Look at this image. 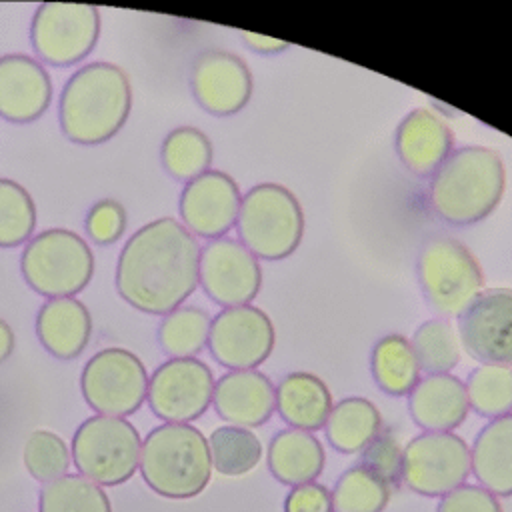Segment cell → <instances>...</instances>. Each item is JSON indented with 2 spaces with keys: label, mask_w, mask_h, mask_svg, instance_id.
I'll return each instance as SVG.
<instances>
[{
  "label": "cell",
  "mask_w": 512,
  "mask_h": 512,
  "mask_svg": "<svg viewBox=\"0 0 512 512\" xmlns=\"http://www.w3.org/2000/svg\"><path fill=\"white\" fill-rule=\"evenodd\" d=\"M52 100L48 70L28 54L0 56V116L26 124L40 118Z\"/></svg>",
  "instance_id": "obj_18"
},
{
  "label": "cell",
  "mask_w": 512,
  "mask_h": 512,
  "mask_svg": "<svg viewBox=\"0 0 512 512\" xmlns=\"http://www.w3.org/2000/svg\"><path fill=\"white\" fill-rule=\"evenodd\" d=\"M274 342L270 316L252 304L224 308L212 318L208 350L224 368L254 370L272 354Z\"/></svg>",
  "instance_id": "obj_13"
},
{
  "label": "cell",
  "mask_w": 512,
  "mask_h": 512,
  "mask_svg": "<svg viewBox=\"0 0 512 512\" xmlns=\"http://www.w3.org/2000/svg\"><path fill=\"white\" fill-rule=\"evenodd\" d=\"M36 336L56 358H76L90 342L92 318L76 298H50L36 314Z\"/></svg>",
  "instance_id": "obj_22"
},
{
  "label": "cell",
  "mask_w": 512,
  "mask_h": 512,
  "mask_svg": "<svg viewBox=\"0 0 512 512\" xmlns=\"http://www.w3.org/2000/svg\"><path fill=\"white\" fill-rule=\"evenodd\" d=\"M242 40L254 50V52H260V54H276L280 50H286L290 44L284 42V40H278V38H270V36H262V34H256V32H246L242 30L240 32Z\"/></svg>",
  "instance_id": "obj_41"
},
{
  "label": "cell",
  "mask_w": 512,
  "mask_h": 512,
  "mask_svg": "<svg viewBox=\"0 0 512 512\" xmlns=\"http://www.w3.org/2000/svg\"><path fill=\"white\" fill-rule=\"evenodd\" d=\"M284 512H334L332 492L316 482L294 486L284 500Z\"/></svg>",
  "instance_id": "obj_40"
},
{
  "label": "cell",
  "mask_w": 512,
  "mask_h": 512,
  "mask_svg": "<svg viewBox=\"0 0 512 512\" xmlns=\"http://www.w3.org/2000/svg\"><path fill=\"white\" fill-rule=\"evenodd\" d=\"M464 386L476 414L492 420L512 414V366L480 364L468 374Z\"/></svg>",
  "instance_id": "obj_32"
},
{
  "label": "cell",
  "mask_w": 512,
  "mask_h": 512,
  "mask_svg": "<svg viewBox=\"0 0 512 512\" xmlns=\"http://www.w3.org/2000/svg\"><path fill=\"white\" fill-rule=\"evenodd\" d=\"M370 368L378 388L390 396L410 394L422 372L410 340L402 334L382 336L374 344Z\"/></svg>",
  "instance_id": "obj_27"
},
{
  "label": "cell",
  "mask_w": 512,
  "mask_h": 512,
  "mask_svg": "<svg viewBox=\"0 0 512 512\" xmlns=\"http://www.w3.org/2000/svg\"><path fill=\"white\" fill-rule=\"evenodd\" d=\"M506 188V170L500 154L484 146L452 150L430 180L432 210L452 226H470L484 220L500 202Z\"/></svg>",
  "instance_id": "obj_3"
},
{
  "label": "cell",
  "mask_w": 512,
  "mask_h": 512,
  "mask_svg": "<svg viewBox=\"0 0 512 512\" xmlns=\"http://www.w3.org/2000/svg\"><path fill=\"white\" fill-rule=\"evenodd\" d=\"M324 430L334 450L358 454L382 432V416L370 400L350 396L332 406Z\"/></svg>",
  "instance_id": "obj_26"
},
{
  "label": "cell",
  "mask_w": 512,
  "mask_h": 512,
  "mask_svg": "<svg viewBox=\"0 0 512 512\" xmlns=\"http://www.w3.org/2000/svg\"><path fill=\"white\" fill-rule=\"evenodd\" d=\"M212 468L222 476H244L254 470L262 458V444L258 436L240 426H220L210 438Z\"/></svg>",
  "instance_id": "obj_31"
},
{
  "label": "cell",
  "mask_w": 512,
  "mask_h": 512,
  "mask_svg": "<svg viewBox=\"0 0 512 512\" xmlns=\"http://www.w3.org/2000/svg\"><path fill=\"white\" fill-rule=\"evenodd\" d=\"M212 142L194 126H178L166 134L160 146L164 170L182 182H190L210 170Z\"/></svg>",
  "instance_id": "obj_28"
},
{
  "label": "cell",
  "mask_w": 512,
  "mask_h": 512,
  "mask_svg": "<svg viewBox=\"0 0 512 512\" xmlns=\"http://www.w3.org/2000/svg\"><path fill=\"white\" fill-rule=\"evenodd\" d=\"M458 338L474 360L512 366V290H484L458 316Z\"/></svg>",
  "instance_id": "obj_15"
},
{
  "label": "cell",
  "mask_w": 512,
  "mask_h": 512,
  "mask_svg": "<svg viewBox=\"0 0 512 512\" xmlns=\"http://www.w3.org/2000/svg\"><path fill=\"white\" fill-rule=\"evenodd\" d=\"M214 374L198 358H170L148 380V406L168 424H188L212 404Z\"/></svg>",
  "instance_id": "obj_12"
},
{
  "label": "cell",
  "mask_w": 512,
  "mask_h": 512,
  "mask_svg": "<svg viewBox=\"0 0 512 512\" xmlns=\"http://www.w3.org/2000/svg\"><path fill=\"white\" fill-rule=\"evenodd\" d=\"M240 202L242 196L234 178L220 170H208L186 182L178 210L182 224L194 236L216 240L236 226Z\"/></svg>",
  "instance_id": "obj_17"
},
{
  "label": "cell",
  "mask_w": 512,
  "mask_h": 512,
  "mask_svg": "<svg viewBox=\"0 0 512 512\" xmlns=\"http://www.w3.org/2000/svg\"><path fill=\"white\" fill-rule=\"evenodd\" d=\"M402 460L404 448L398 438L382 430L364 450H362V466L382 478L390 488L402 482Z\"/></svg>",
  "instance_id": "obj_37"
},
{
  "label": "cell",
  "mask_w": 512,
  "mask_h": 512,
  "mask_svg": "<svg viewBox=\"0 0 512 512\" xmlns=\"http://www.w3.org/2000/svg\"><path fill=\"white\" fill-rule=\"evenodd\" d=\"M236 230L240 242L256 258L282 260L300 246L304 214L288 188L262 182L242 196Z\"/></svg>",
  "instance_id": "obj_5"
},
{
  "label": "cell",
  "mask_w": 512,
  "mask_h": 512,
  "mask_svg": "<svg viewBox=\"0 0 512 512\" xmlns=\"http://www.w3.org/2000/svg\"><path fill=\"white\" fill-rule=\"evenodd\" d=\"M100 36V12L90 4L46 2L32 16L30 40L34 52L52 66H72L84 60Z\"/></svg>",
  "instance_id": "obj_10"
},
{
  "label": "cell",
  "mask_w": 512,
  "mask_h": 512,
  "mask_svg": "<svg viewBox=\"0 0 512 512\" xmlns=\"http://www.w3.org/2000/svg\"><path fill=\"white\" fill-rule=\"evenodd\" d=\"M198 284L206 296L224 308L250 304L262 286L258 258L228 236L210 240L200 250Z\"/></svg>",
  "instance_id": "obj_14"
},
{
  "label": "cell",
  "mask_w": 512,
  "mask_h": 512,
  "mask_svg": "<svg viewBox=\"0 0 512 512\" xmlns=\"http://www.w3.org/2000/svg\"><path fill=\"white\" fill-rule=\"evenodd\" d=\"M200 246L176 218L164 216L138 228L116 262V290L136 310L168 314L196 288Z\"/></svg>",
  "instance_id": "obj_1"
},
{
  "label": "cell",
  "mask_w": 512,
  "mask_h": 512,
  "mask_svg": "<svg viewBox=\"0 0 512 512\" xmlns=\"http://www.w3.org/2000/svg\"><path fill=\"white\" fill-rule=\"evenodd\" d=\"M408 410L424 432H452L468 412L466 386L452 374H430L408 394Z\"/></svg>",
  "instance_id": "obj_21"
},
{
  "label": "cell",
  "mask_w": 512,
  "mask_h": 512,
  "mask_svg": "<svg viewBox=\"0 0 512 512\" xmlns=\"http://www.w3.org/2000/svg\"><path fill=\"white\" fill-rule=\"evenodd\" d=\"M472 474L494 496H512V414L490 420L470 450Z\"/></svg>",
  "instance_id": "obj_24"
},
{
  "label": "cell",
  "mask_w": 512,
  "mask_h": 512,
  "mask_svg": "<svg viewBox=\"0 0 512 512\" xmlns=\"http://www.w3.org/2000/svg\"><path fill=\"white\" fill-rule=\"evenodd\" d=\"M138 468L152 492L170 500L194 498L212 478L208 438L192 424H160L144 438Z\"/></svg>",
  "instance_id": "obj_4"
},
{
  "label": "cell",
  "mask_w": 512,
  "mask_h": 512,
  "mask_svg": "<svg viewBox=\"0 0 512 512\" xmlns=\"http://www.w3.org/2000/svg\"><path fill=\"white\" fill-rule=\"evenodd\" d=\"M142 438L134 424L118 416H90L70 444L72 462L80 476L98 486H118L134 476L140 464Z\"/></svg>",
  "instance_id": "obj_8"
},
{
  "label": "cell",
  "mask_w": 512,
  "mask_h": 512,
  "mask_svg": "<svg viewBox=\"0 0 512 512\" xmlns=\"http://www.w3.org/2000/svg\"><path fill=\"white\" fill-rule=\"evenodd\" d=\"M416 272L426 300L444 316H460L484 292L476 256L452 236H430L420 246Z\"/></svg>",
  "instance_id": "obj_7"
},
{
  "label": "cell",
  "mask_w": 512,
  "mask_h": 512,
  "mask_svg": "<svg viewBox=\"0 0 512 512\" xmlns=\"http://www.w3.org/2000/svg\"><path fill=\"white\" fill-rule=\"evenodd\" d=\"M38 512H112L104 488L80 474H64L40 490Z\"/></svg>",
  "instance_id": "obj_30"
},
{
  "label": "cell",
  "mask_w": 512,
  "mask_h": 512,
  "mask_svg": "<svg viewBox=\"0 0 512 512\" xmlns=\"http://www.w3.org/2000/svg\"><path fill=\"white\" fill-rule=\"evenodd\" d=\"M268 470L288 486H302L314 482L326 464L322 442L312 434L296 428L280 430L268 444Z\"/></svg>",
  "instance_id": "obj_23"
},
{
  "label": "cell",
  "mask_w": 512,
  "mask_h": 512,
  "mask_svg": "<svg viewBox=\"0 0 512 512\" xmlns=\"http://www.w3.org/2000/svg\"><path fill=\"white\" fill-rule=\"evenodd\" d=\"M14 352V332L6 320L0 318V364Z\"/></svg>",
  "instance_id": "obj_42"
},
{
  "label": "cell",
  "mask_w": 512,
  "mask_h": 512,
  "mask_svg": "<svg viewBox=\"0 0 512 512\" xmlns=\"http://www.w3.org/2000/svg\"><path fill=\"white\" fill-rule=\"evenodd\" d=\"M26 284L50 298H72L94 274V254L88 242L66 228H48L26 242L20 256Z\"/></svg>",
  "instance_id": "obj_6"
},
{
  "label": "cell",
  "mask_w": 512,
  "mask_h": 512,
  "mask_svg": "<svg viewBox=\"0 0 512 512\" xmlns=\"http://www.w3.org/2000/svg\"><path fill=\"white\" fill-rule=\"evenodd\" d=\"M410 344L420 368L428 374H450L460 362V338L448 320H426L416 328Z\"/></svg>",
  "instance_id": "obj_33"
},
{
  "label": "cell",
  "mask_w": 512,
  "mask_h": 512,
  "mask_svg": "<svg viewBox=\"0 0 512 512\" xmlns=\"http://www.w3.org/2000/svg\"><path fill=\"white\" fill-rule=\"evenodd\" d=\"M22 458L28 474L44 484L64 476L72 462L66 442L50 430H34L26 438Z\"/></svg>",
  "instance_id": "obj_36"
},
{
  "label": "cell",
  "mask_w": 512,
  "mask_h": 512,
  "mask_svg": "<svg viewBox=\"0 0 512 512\" xmlns=\"http://www.w3.org/2000/svg\"><path fill=\"white\" fill-rule=\"evenodd\" d=\"M80 390L94 412L124 418L144 404L148 374L134 352L112 346L96 352L84 364Z\"/></svg>",
  "instance_id": "obj_9"
},
{
  "label": "cell",
  "mask_w": 512,
  "mask_h": 512,
  "mask_svg": "<svg viewBox=\"0 0 512 512\" xmlns=\"http://www.w3.org/2000/svg\"><path fill=\"white\" fill-rule=\"evenodd\" d=\"M212 404L230 426L256 428L276 410V388L260 370H230L214 384Z\"/></svg>",
  "instance_id": "obj_19"
},
{
  "label": "cell",
  "mask_w": 512,
  "mask_h": 512,
  "mask_svg": "<svg viewBox=\"0 0 512 512\" xmlns=\"http://www.w3.org/2000/svg\"><path fill=\"white\" fill-rule=\"evenodd\" d=\"M332 406L328 386L310 372H290L276 386V410L290 428L304 432L324 428Z\"/></svg>",
  "instance_id": "obj_25"
},
{
  "label": "cell",
  "mask_w": 512,
  "mask_h": 512,
  "mask_svg": "<svg viewBox=\"0 0 512 512\" xmlns=\"http://www.w3.org/2000/svg\"><path fill=\"white\" fill-rule=\"evenodd\" d=\"M436 512H502V504L486 488L462 484L440 498Z\"/></svg>",
  "instance_id": "obj_39"
},
{
  "label": "cell",
  "mask_w": 512,
  "mask_h": 512,
  "mask_svg": "<svg viewBox=\"0 0 512 512\" xmlns=\"http://www.w3.org/2000/svg\"><path fill=\"white\" fill-rule=\"evenodd\" d=\"M470 472V446L454 432H422L404 446L402 482L416 494L444 496Z\"/></svg>",
  "instance_id": "obj_11"
},
{
  "label": "cell",
  "mask_w": 512,
  "mask_h": 512,
  "mask_svg": "<svg viewBox=\"0 0 512 512\" xmlns=\"http://www.w3.org/2000/svg\"><path fill=\"white\" fill-rule=\"evenodd\" d=\"M394 146L402 164L418 178H432L454 148L450 128L426 108H414L396 128Z\"/></svg>",
  "instance_id": "obj_20"
},
{
  "label": "cell",
  "mask_w": 512,
  "mask_h": 512,
  "mask_svg": "<svg viewBox=\"0 0 512 512\" xmlns=\"http://www.w3.org/2000/svg\"><path fill=\"white\" fill-rule=\"evenodd\" d=\"M190 88L206 112L230 116L248 104L252 96V72L240 56L208 48L192 62Z\"/></svg>",
  "instance_id": "obj_16"
},
{
  "label": "cell",
  "mask_w": 512,
  "mask_h": 512,
  "mask_svg": "<svg viewBox=\"0 0 512 512\" xmlns=\"http://www.w3.org/2000/svg\"><path fill=\"white\" fill-rule=\"evenodd\" d=\"M130 108L128 74L116 64L92 62L78 68L62 88L58 120L68 140L94 146L110 140L124 126Z\"/></svg>",
  "instance_id": "obj_2"
},
{
  "label": "cell",
  "mask_w": 512,
  "mask_h": 512,
  "mask_svg": "<svg viewBox=\"0 0 512 512\" xmlns=\"http://www.w3.org/2000/svg\"><path fill=\"white\" fill-rule=\"evenodd\" d=\"M126 222L128 216L124 206L118 200L104 198L90 208L84 220V228L96 244L104 246L116 242L124 234Z\"/></svg>",
  "instance_id": "obj_38"
},
{
  "label": "cell",
  "mask_w": 512,
  "mask_h": 512,
  "mask_svg": "<svg viewBox=\"0 0 512 512\" xmlns=\"http://www.w3.org/2000/svg\"><path fill=\"white\" fill-rule=\"evenodd\" d=\"M212 318L200 306H178L158 326V344L172 358H196L208 344Z\"/></svg>",
  "instance_id": "obj_29"
},
{
  "label": "cell",
  "mask_w": 512,
  "mask_h": 512,
  "mask_svg": "<svg viewBox=\"0 0 512 512\" xmlns=\"http://www.w3.org/2000/svg\"><path fill=\"white\" fill-rule=\"evenodd\" d=\"M36 206L24 186L0 178V248H14L32 238Z\"/></svg>",
  "instance_id": "obj_35"
},
{
  "label": "cell",
  "mask_w": 512,
  "mask_h": 512,
  "mask_svg": "<svg viewBox=\"0 0 512 512\" xmlns=\"http://www.w3.org/2000/svg\"><path fill=\"white\" fill-rule=\"evenodd\" d=\"M390 486L374 472L356 464L332 488L334 512H382L390 500Z\"/></svg>",
  "instance_id": "obj_34"
}]
</instances>
